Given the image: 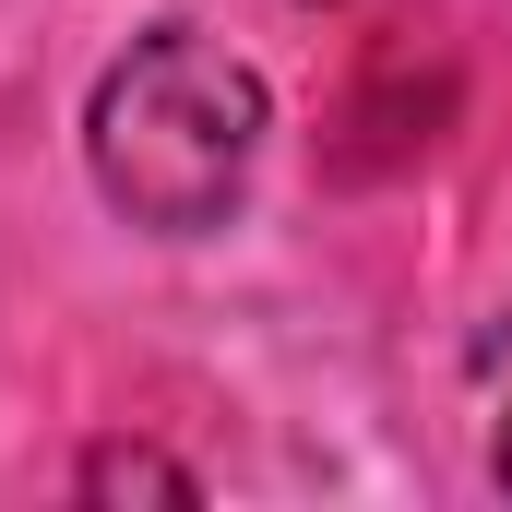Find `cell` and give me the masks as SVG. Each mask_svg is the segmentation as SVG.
<instances>
[{"label": "cell", "mask_w": 512, "mask_h": 512, "mask_svg": "<svg viewBox=\"0 0 512 512\" xmlns=\"http://www.w3.org/2000/svg\"><path fill=\"white\" fill-rule=\"evenodd\" d=\"M251 155H262V72L227 60L215 36L155 24V36H131L96 72L84 167H96V191L131 227H155V239L227 227L239 191H251Z\"/></svg>", "instance_id": "obj_1"}, {"label": "cell", "mask_w": 512, "mask_h": 512, "mask_svg": "<svg viewBox=\"0 0 512 512\" xmlns=\"http://www.w3.org/2000/svg\"><path fill=\"white\" fill-rule=\"evenodd\" d=\"M84 489H96V501H120V489H155V501H191V477H179V465H155V453H96V465H84Z\"/></svg>", "instance_id": "obj_2"}, {"label": "cell", "mask_w": 512, "mask_h": 512, "mask_svg": "<svg viewBox=\"0 0 512 512\" xmlns=\"http://www.w3.org/2000/svg\"><path fill=\"white\" fill-rule=\"evenodd\" d=\"M477 382H489V477L512 489V322L489 334V358H477Z\"/></svg>", "instance_id": "obj_3"}]
</instances>
